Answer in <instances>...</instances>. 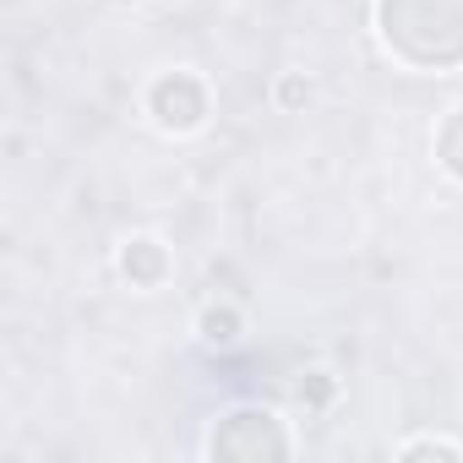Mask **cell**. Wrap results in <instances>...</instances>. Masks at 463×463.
<instances>
[{
    "instance_id": "6",
    "label": "cell",
    "mask_w": 463,
    "mask_h": 463,
    "mask_svg": "<svg viewBox=\"0 0 463 463\" xmlns=\"http://www.w3.org/2000/svg\"><path fill=\"white\" fill-rule=\"evenodd\" d=\"M273 104H279L284 115L306 109V104H311V77H306V71H279V82H273Z\"/></svg>"
},
{
    "instance_id": "4",
    "label": "cell",
    "mask_w": 463,
    "mask_h": 463,
    "mask_svg": "<svg viewBox=\"0 0 463 463\" xmlns=\"http://www.w3.org/2000/svg\"><path fill=\"white\" fill-rule=\"evenodd\" d=\"M436 158H441V169L463 185V109H452V115L441 120V131H436Z\"/></svg>"
},
{
    "instance_id": "7",
    "label": "cell",
    "mask_w": 463,
    "mask_h": 463,
    "mask_svg": "<svg viewBox=\"0 0 463 463\" xmlns=\"http://www.w3.org/2000/svg\"><path fill=\"white\" fill-rule=\"evenodd\" d=\"M333 398H338V382H333L327 371H311V376L300 382V403H306V409H322V403H333Z\"/></svg>"
},
{
    "instance_id": "3",
    "label": "cell",
    "mask_w": 463,
    "mask_h": 463,
    "mask_svg": "<svg viewBox=\"0 0 463 463\" xmlns=\"http://www.w3.org/2000/svg\"><path fill=\"white\" fill-rule=\"evenodd\" d=\"M196 338H202L207 349H235V344L246 338V311H241L235 300H207V306L196 311Z\"/></svg>"
},
{
    "instance_id": "2",
    "label": "cell",
    "mask_w": 463,
    "mask_h": 463,
    "mask_svg": "<svg viewBox=\"0 0 463 463\" xmlns=\"http://www.w3.org/2000/svg\"><path fill=\"white\" fill-rule=\"evenodd\" d=\"M115 268H120V279H126L131 289L153 295V289H164V284H169L175 257H169V246H164V241H153V235H131V241H120Z\"/></svg>"
},
{
    "instance_id": "5",
    "label": "cell",
    "mask_w": 463,
    "mask_h": 463,
    "mask_svg": "<svg viewBox=\"0 0 463 463\" xmlns=\"http://www.w3.org/2000/svg\"><path fill=\"white\" fill-rule=\"evenodd\" d=\"M392 452L398 458H452V463H463V441H452V436H409Z\"/></svg>"
},
{
    "instance_id": "1",
    "label": "cell",
    "mask_w": 463,
    "mask_h": 463,
    "mask_svg": "<svg viewBox=\"0 0 463 463\" xmlns=\"http://www.w3.org/2000/svg\"><path fill=\"white\" fill-rule=\"evenodd\" d=\"M147 120L164 131V137H191L207 126L213 115V99H207V82L196 71H164L147 82Z\"/></svg>"
}]
</instances>
